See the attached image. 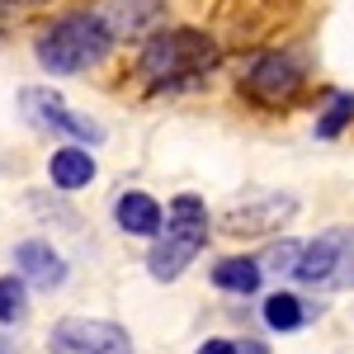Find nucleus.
Returning a JSON list of instances; mask_svg holds the SVG:
<instances>
[{"instance_id":"obj_1","label":"nucleus","mask_w":354,"mask_h":354,"mask_svg":"<svg viewBox=\"0 0 354 354\" xmlns=\"http://www.w3.org/2000/svg\"><path fill=\"white\" fill-rule=\"evenodd\" d=\"M118 43L109 33V24L95 15V10H71V15H57L48 28H38L33 38V62L48 71V76H81L90 66H100L109 48Z\"/></svg>"},{"instance_id":"obj_2","label":"nucleus","mask_w":354,"mask_h":354,"mask_svg":"<svg viewBox=\"0 0 354 354\" xmlns=\"http://www.w3.org/2000/svg\"><path fill=\"white\" fill-rule=\"evenodd\" d=\"M218 43L198 28H161L147 38V48L137 57V76L151 90H185V85L203 81L218 66Z\"/></svg>"},{"instance_id":"obj_3","label":"nucleus","mask_w":354,"mask_h":354,"mask_svg":"<svg viewBox=\"0 0 354 354\" xmlns=\"http://www.w3.org/2000/svg\"><path fill=\"white\" fill-rule=\"evenodd\" d=\"M203 241H208V208H203V198L180 194V198L165 208V222H161V232H156V245H151V255H147L151 279H161V283L180 279V274L198 260Z\"/></svg>"},{"instance_id":"obj_4","label":"nucleus","mask_w":354,"mask_h":354,"mask_svg":"<svg viewBox=\"0 0 354 354\" xmlns=\"http://www.w3.org/2000/svg\"><path fill=\"white\" fill-rule=\"evenodd\" d=\"M293 279L312 288H354V227H330L302 245Z\"/></svg>"},{"instance_id":"obj_5","label":"nucleus","mask_w":354,"mask_h":354,"mask_svg":"<svg viewBox=\"0 0 354 354\" xmlns=\"http://www.w3.org/2000/svg\"><path fill=\"white\" fill-rule=\"evenodd\" d=\"M19 113H24L28 128H38V133L76 137L81 147H100V142H104V128H100L95 118L76 113L53 85H28V90H19Z\"/></svg>"},{"instance_id":"obj_6","label":"nucleus","mask_w":354,"mask_h":354,"mask_svg":"<svg viewBox=\"0 0 354 354\" xmlns=\"http://www.w3.org/2000/svg\"><path fill=\"white\" fill-rule=\"evenodd\" d=\"M53 354H133V340L118 322L100 317H62L48 335Z\"/></svg>"},{"instance_id":"obj_7","label":"nucleus","mask_w":354,"mask_h":354,"mask_svg":"<svg viewBox=\"0 0 354 354\" xmlns=\"http://www.w3.org/2000/svg\"><path fill=\"white\" fill-rule=\"evenodd\" d=\"M245 100H255L260 109H279L293 104V95L302 90V62L293 53H265L250 71H245Z\"/></svg>"},{"instance_id":"obj_8","label":"nucleus","mask_w":354,"mask_h":354,"mask_svg":"<svg viewBox=\"0 0 354 354\" xmlns=\"http://www.w3.org/2000/svg\"><path fill=\"white\" fill-rule=\"evenodd\" d=\"M15 274L24 279L28 288H43V293H53L66 283V260L53 250V241H43V236H28V241L15 245Z\"/></svg>"},{"instance_id":"obj_9","label":"nucleus","mask_w":354,"mask_h":354,"mask_svg":"<svg viewBox=\"0 0 354 354\" xmlns=\"http://www.w3.org/2000/svg\"><path fill=\"white\" fill-rule=\"evenodd\" d=\"M90 10L109 24L113 38H137L151 24H161V15H165L161 0H95Z\"/></svg>"},{"instance_id":"obj_10","label":"nucleus","mask_w":354,"mask_h":354,"mask_svg":"<svg viewBox=\"0 0 354 354\" xmlns=\"http://www.w3.org/2000/svg\"><path fill=\"white\" fill-rule=\"evenodd\" d=\"M283 218H293V198L270 194V198H260V203H236V208L227 213V232H236V236H260V232L279 227Z\"/></svg>"},{"instance_id":"obj_11","label":"nucleus","mask_w":354,"mask_h":354,"mask_svg":"<svg viewBox=\"0 0 354 354\" xmlns=\"http://www.w3.org/2000/svg\"><path fill=\"white\" fill-rule=\"evenodd\" d=\"M113 222L128 232V236H156L161 232V203L151 198V194H142V189H123L118 198H113Z\"/></svg>"},{"instance_id":"obj_12","label":"nucleus","mask_w":354,"mask_h":354,"mask_svg":"<svg viewBox=\"0 0 354 354\" xmlns=\"http://www.w3.org/2000/svg\"><path fill=\"white\" fill-rule=\"evenodd\" d=\"M48 180H53V189H62V194L85 189V185L95 180V156L85 151L81 142H66V147H57L53 156H48Z\"/></svg>"},{"instance_id":"obj_13","label":"nucleus","mask_w":354,"mask_h":354,"mask_svg":"<svg viewBox=\"0 0 354 354\" xmlns=\"http://www.w3.org/2000/svg\"><path fill=\"white\" fill-rule=\"evenodd\" d=\"M260 279H265V265L250 260V255H227V260L213 265V283L222 293H255Z\"/></svg>"},{"instance_id":"obj_14","label":"nucleus","mask_w":354,"mask_h":354,"mask_svg":"<svg viewBox=\"0 0 354 354\" xmlns=\"http://www.w3.org/2000/svg\"><path fill=\"white\" fill-rule=\"evenodd\" d=\"M307 317H312V312H307L302 298H293V293H270V298H265V326L270 330H298Z\"/></svg>"},{"instance_id":"obj_15","label":"nucleus","mask_w":354,"mask_h":354,"mask_svg":"<svg viewBox=\"0 0 354 354\" xmlns=\"http://www.w3.org/2000/svg\"><path fill=\"white\" fill-rule=\"evenodd\" d=\"M28 322V283L19 274H0V326Z\"/></svg>"},{"instance_id":"obj_16","label":"nucleus","mask_w":354,"mask_h":354,"mask_svg":"<svg viewBox=\"0 0 354 354\" xmlns=\"http://www.w3.org/2000/svg\"><path fill=\"white\" fill-rule=\"evenodd\" d=\"M354 123V95H330L326 113L317 118V137H340Z\"/></svg>"},{"instance_id":"obj_17","label":"nucleus","mask_w":354,"mask_h":354,"mask_svg":"<svg viewBox=\"0 0 354 354\" xmlns=\"http://www.w3.org/2000/svg\"><path fill=\"white\" fill-rule=\"evenodd\" d=\"M298 255H302V245H298V241H279L270 255H265V270H274V274H293V270H298Z\"/></svg>"},{"instance_id":"obj_18","label":"nucleus","mask_w":354,"mask_h":354,"mask_svg":"<svg viewBox=\"0 0 354 354\" xmlns=\"http://www.w3.org/2000/svg\"><path fill=\"white\" fill-rule=\"evenodd\" d=\"M198 354H236V340H203Z\"/></svg>"},{"instance_id":"obj_19","label":"nucleus","mask_w":354,"mask_h":354,"mask_svg":"<svg viewBox=\"0 0 354 354\" xmlns=\"http://www.w3.org/2000/svg\"><path fill=\"white\" fill-rule=\"evenodd\" d=\"M236 354H270L260 340H236Z\"/></svg>"},{"instance_id":"obj_20","label":"nucleus","mask_w":354,"mask_h":354,"mask_svg":"<svg viewBox=\"0 0 354 354\" xmlns=\"http://www.w3.org/2000/svg\"><path fill=\"white\" fill-rule=\"evenodd\" d=\"M15 5H33L38 10V5H53V0H15Z\"/></svg>"}]
</instances>
